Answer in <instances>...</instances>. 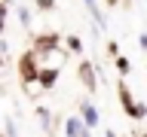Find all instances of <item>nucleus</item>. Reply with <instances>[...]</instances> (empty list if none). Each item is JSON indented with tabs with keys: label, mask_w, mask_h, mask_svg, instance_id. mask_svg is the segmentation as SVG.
I'll use <instances>...</instances> for the list:
<instances>
[{
	"label": "nucleus",
	"mask_w": 147,
	"mask_h": 137,
	"mask_svg": "<svg viewBox=\"0 0 147 137\" xmlns=\"http://www.w3.org/2000/svg\"><path fill=\"white\" fill-rule=\"evenodd\" d=\"M6 134H9V137H18V134H16V125H12V122H6Z\"/></svg>",
	"instance_id": "6"
},
{
	"label": "nucleus",
	"mask_w": 147,
	"mask_h": 137,
	"mask_svg": "<svg viewBox=\"0 0 147 137\" xmlns=\"http://www.w3.org/2000/svg\"><path fill=\"white\" fill-rule=\"evenodd\" d=\"M67 46H71V52H80V40H77V37H71V40H67Z\"/></svg>",
	"instance_id": "5"
},
{
	"label": "nucleus",
	"mask_w": 147,
	"mask_h": 137,
	"mask_svg": "<svg viewBox=\"0 0 147 137\" xmlns=\"http://www.w3.org/2000/svg\"><path fill=\"white\" fill-rule=\"evenodd\" d=\"M83 122H86V128L98 125V110L92 107V104H83Z\"/></svg>",
	"instance_id": "2"
},
{
	"label": "nucleus",
	"mask_w": 147,
	"mask_h": 137,
	"mask_svg": "<svg viewBox=\"0 0 147 137\" xmlns=\"http://www.w3.org/2000/svg\"><path fill=\"white\" fill-rule=\"evenodd\" d=\"M18 18H22V25H31V12H28V9H25V6L18 9Z\"/></svg>",
	"instance_id": "4"
},
{
	"label": "nucleus",
	"mask_w": 147,
	"mask_h": 137,
	"mask_svg": "<svg viewBox=\"0 0 147 137\" xmlns=\"http://www.w3.org/2000/svg\"><path fill=\"white\" fill-rule=\"evenodd\" d=\"M86 6H89V12L95 15V31H104V25H107V21H104V15H101L98 3H95V0H86Z\"/></svg>",
	"instance_id": "3"
},
{
	"label": "nucleus",
	"mask_w": 147,
	"mask_h": 137,
	"mask_svg": "<svg viewBox=\"0 0 147 137\" xmlns=\"http://www.w3.org/2000/svg\"><path fill=\"white\" fill-rule=\"evenodd\" d=\"M64 134H67V137H89L83 119H67V122H64Z\"/></svg>",
	"instance_id": "1"
}]
</instances>
